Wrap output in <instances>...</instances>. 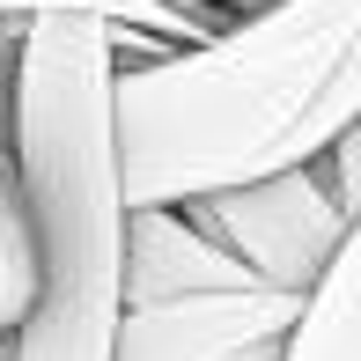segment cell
<instances>
[{"mask_svg":"<svg viewBox=\"0 0 361 361\" xmlns=\"http://www.w3.org/2000/svg\"><path fill=\"white\" fill-rule=\"evenodd\" d=\"M37 310V236H30V207H23V177L15 155L0 147V339H15Z\"/></svg>","mask_w":361,"mask_h":361,"instance_id":"7","label":"cell"},{"mask_svg":"<svg viewBox=\"0 0 361 361\" xmlns=\"http://www.w3.org/2000/svg\"><path fill=\"white\" fill-rule=\"evenodd\" d=\"M118 44L89 15H37L15 44L8 155L37 236V310L23 361H111L126 317V177L111 118Z\"/></svg>","mask_w":361,"mask_h":361,"instance_id":"1","label":"cell"},{"mask_svg":"<svg viewBox=\"0 0 361 361\" xmlns=\"http://www.w3.org/2000/svg\"><path fill=\"white\" fill-rule=\"evenodd\" d=\"M258 288L236 251H221L192 207H126V310L185 302V295Z\"/></svg>","mask_w":361,"mask_h":361,"instance_id":"5","label":"cell"},{"mask_svg":"<svg viewBox=\"0 0 361 361\" xmlns=\"http://www.w3.org/2000/svg\"><path fill=\"white\" fill-rule=\"evenodd\" d=\"M8 111H15V52L0 44V147H8Z\"/></svg>","mask_w":361,"mask_h":361,"instance_id":"9","label":"cell"},{"mask_svg":"<svg viewBox=\"0 0 361 361\" xmlns=\"http://www.w3.org/2000/svg\"><path fill=\"white\" fill-rule=\"evenodd\" d=\"M302 295L236 288V295H185V302L126 310L111 361H281Z\"/></svg>","mask_w":361,"mask_h":361,"instance_id":"4","label":"cell"},{"mask_svg":"<svg viewBox=\"0 0 361 361\" xmlns=\"http://www.w3.org/2000/svg\"><path fill=\"white\" fill-rule=\"evenodd\" d=\"M0 361H23V354H15V339H0Z\"/></svg>","mask_w":361,"mask_h":361,"instance_id":"10","label":"cell"},{"mask_svg":"<svg viewBox=\"0 0 361 361\" xmlns=\"http://www.w3.org/2000/svg\"><path fill=\"white\" fill-rule=\"evenodd\" d=\"M324 170H332V192H339V207H347V214L361 221V118L347 126V133H339L332 147H324Z\"/></svg>","mask_w":361,"mask_h":361,"instance_id":"8","label":"cell"},{"mask_svg":"<svg viewBox=\"0 0 361 361\" xmlns=\"http://www.w3.org/2000/svg\"><path fill=\"white\" fill-rule=\"evenodd\" d=\"M361 0H273L170 59L111 81L126 207H192L281 170V147L317 104Z\"/></svg>","mask_w":361,"mask_h":361,"instance_id":"2","label":"cell"},{"mask_svg":"<svg viewBox=\"0 0 361 361\" xmlns=\"http://www.w3.org/2000/svg\"><path fill=\"white\" fill-rule=\"evenodd\" d=\"M192 221L236 251L251 266L258 288H281V295H317V281L339 266L354 236V214L339 207L332 170L324 162H302V170H273L251 177L236 192H214V200H192Z\"/></svg>","mask_w":361,"mask_h":361,"instance_id":"3","label":"cell"},{"mask_svg":"<svg viewBox=\"0 0 361 361\" xmlns=\"http://www.w3.org/2000/svg\"><path fill=\"white\" fill-rule=\"evenodd\" d=\"M281 361H361V221H354L347 251H339V266L302 302Z\"/></svg>","mask_w":361,"mask_h":361,"instance_id":"6","label":"cell"}]
</instances>
